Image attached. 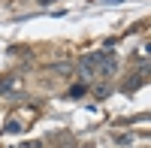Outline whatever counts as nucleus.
Here are the masks:
<instances>
[{
	"label": "nucleus",
	"instance_id": "1",
	"mask_svg": "<svg viewBox=\"0 0 151 148\" xmlns=\"http://www.w3.org/2000/svg\"><path fill=\"white\" fill-rule=\"evenodd\" d=\"M115 52L112 48H103V52H91V55H85L82 60H79V73L85 79H91V76H97V70H100V64H103L106 57H112Z\"/></svg>",
	"mask_w": 151,
	"mask_h": 148
},
{
	"label": "nucleus",
	"instance_id": "2",
	"mask_svg": "<svg viewBox=\"0 0 151 148\" xmlns=\"http://www.w3.org/2000/svg\"><path fill=\"white\" fill-rule=\"evenodd\" d=\"M12 88H15V79H12V76H0V97L9 94Z\"/></svg>",
	"mask_w": 151,
	"mask_h": 148
},
{
	"label": "nucleus",
	"instance_id": "3",
	"mask_svg": "<svg viewBox=\"0 0 151 148\" xmlns=\"http://www.w3.org/2000/svg\"><path fill=\"white\" fill-rule=\"evenodd\" d=\"M15 130H21V124H18V121H9V124H6V133H15Z\"/></svg>",
	"mask_w": 151,
	"mask_h": 148
},
{
	"label": "nucleus",
	"instance_id": "4",
	"mask_svg": "<svg viewBox=\"0 0 151 148\" xmlns=\"http://www.w3.org/2000/svg\"><path fill=\"white\" fill-rule=\"evenodd\" d=\"M9 148H21V145H9Z\"/></svg>",
	"mask_w": 151,
	"mask_h": 148
}]
</instances>
